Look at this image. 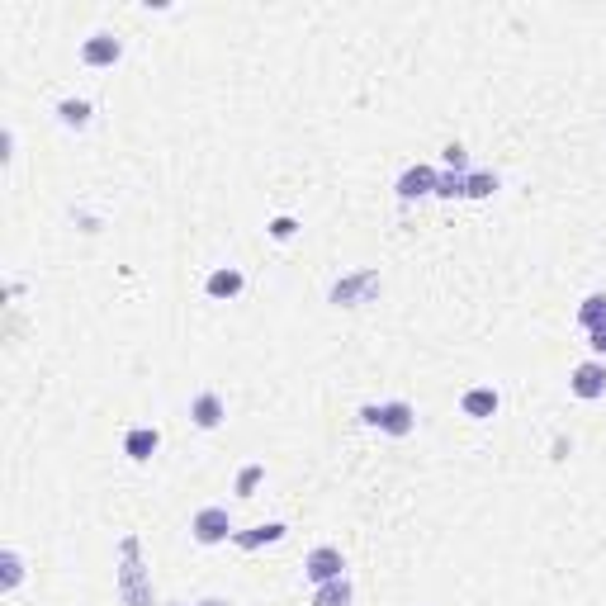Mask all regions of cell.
<instances>
[{
    "label": "cell",
    "instance_id": "obj_1",
    "mask_svg": "<svg viewBox=\"0 0 606 606\" xmlns=\"http://www.w3.org/2000/svg\"><path fill=\"white\" fill-rule=\"evenodd\" d=\"M360 422L384 431V436H412L417 431V408L403 403V398H393V403H365L360 408Z\"/></svg>",
    "mask_w": 606,
    "mask_h": 606
},
{
    "label": "cell",
    "instance_id": "obj_2",
    "mask_svg": "<svg viewBox=\"0 0 606 606\" xmlns=\"http://www.w3.org/2000/svg\"><path fill=\"white\" fill-rule=\"evenodd\" d=\"M379 294V270H356V275H341L337 285L327 289V303L332 308H360Z\"/></svg>",
    "mask_w": 606,
    "mask_h": 606
},
{
    "label": "cell",
    "instance_id": "obj_3",
    "mask_svg": "<svg viewBox=\"0 0 606 606\" xmlns=\"http://www.w3.org/2000/svg\"><path fill=\"white\" fill-rule=\"evenodd\" d=\"M190 535H195V545H228L237 526H232L228 507H199L195 521H190Z\"/></svg>",
    "mask_w": 606,
    "mask_h": 606
},
{
    "label": "cell",
    "instance_id": "obj_4",
    "mask_svg": "<svg viewBox=\"0 0 606 606\" xmlns=\"http://www.w3.org/2000/svg\"><path fill=\"white\" fill-rule=\"evenodd\" d=\"M303 578L313 583V588H322V583H337V578H346V554L337 550V545H318V550L303 559Z\"/></svg>",
    "mask_w": 606,
    "mask_h": 606
},
{
    "label": "cell",
    "instance_id": "obj_5",
    "mask_svg": "<svg viewBox=\"0 0 606 606\" xmlns=\"http://www.w3.org/2000/svg\"><path fill=\"white\" fill-rule=\"evenodd\" d=\"M569 393H573V398H583V403L606 398V360H583V365H573Z\"/></svg>",
    "mask_w": 606,
    "mask_h": 606
},
{
    "label": "cell",
    "instance_id": "obj_6",
    "mask_svg": "<svg viewBox=\"0 0 606 606\" xmlns=\"http://www.w3.org/2000/svg\"><path fill=\"white\" fill-rule=\"evenodd\" d=\"M436 176H441L436 166H427V161H417V166H408V171L398 176V185H393V190H398V199H403V204H412V199L436 195Z\"/></svg>",
    "mask_w": 606,
    "mask_h": 606
},
{
    "label": "cell",
    "instance_id": "obj_7",
    "mask_svg": "<svg viewBox=\"0 0 606 606\" xmlns=\"http://www.w3.org/2000/svg\"><path fill=\"white\" fill-rule=\"evenodd\" d=\"M119 57H124L119 34H105V29H100V34H90L86 43H81V62H86V67H114Z\"/></svg>",
    "mask_w": 606,
    "mask_h": 606
},
{
    "label": "cell",
    "instance_id": "obj_8",
    "mask_svg": "<svg viewBox=\"0 0 606 606\" xmlns=\"http://www.w3.org/2000/svg\"><path fill=\"white\" fill-rule=\"evenodd\" d=\"M223 417H228V408H223V398H218L214 389L195 393V403H190V422H195L199 431H218V427H223Z\"/></svg>",
    "mask_w": 606,
    "mask_h": 606
},
{
    "label": "cell",
    "instance_id": "obj_9",
    "mask_svg": "<svg viewBox=\"0 0 606 606\" xmlns=\"http://www.w3.org/2000/svg\"><path fill=\"white\" fill-rule=\"evenodd\" d=\"M157 446H161V431L157 427H128L124 431V455L133 464L152 460V455H157Z\"/></svg>",
    "mask_w": 606,
    "mask_h": 606
},
{
    "label": "cell",
    "instance_id": "obj_10",
    "mask_svg": "<svg viewBox=\"0 0 606 606\" xmlns=\"http://www.w3.org/2000/svg\"><path fill=\"white\" fill-rule=\"evenodd\" d=\"M242 289H247V275L237 266H218L214 275L204 280V294H209V299H237Z\"/></svg>",
    "mask_w": 606,
    "mask_h": 606
},
{
    "label": "cell",
    "instance_id": "obj_11",
    "mask_svg": "<svg viewBox=\"0 0 606 606\" xmlns=\"http://www.w3.org/2000/svg\"><path fill=\"white\" fill-rule=\"evenodd\" d=\"M285 535H289L285 521H266V526H251V531H237V535H232V545H237V550H261V545H280Z\"/></svg>",
    "mask_w": 606,
    "mask_h": 606
},
{
    "label": "cell",
    "instance_id": "obj_12",
    "mask_svg": "<svg viewBox=\"0 0 606 606\" xmlns=\"http://www.w3.org/2000/svg\"><path fill=\"white\" fill-rule=\"evenodd\" d=\"M460 408H464V417H479V422H488V417H498L502 398H498V389L479 384V389H469V393L460 398Z\"/></svg>",
    "mask_w": 606,
    "mask_h": 606
},
{
    "label": "cell",
    "instance_id": "obj_13",
    "mask_svg": "<svg viewBox=\"0 0 606 606\" xmlns=\"http://www.w3.org/2000/svg\"><path fill=\"white\" fill-rule=\"evenodd\" d=\"M24 573H29L24 554H19V550H0V592H15L19 583H24Z\"/></svg>",
    "mask_w": 606,
    "mask_h": 606
},
{
    "label": "cell",
    "instance_id": "obj_14",
    "mask_svg": "<svg viewBox=\"0 0 606 606\" xmlns=\"http://www.w3.org/2000/svg\"><path fill=\"white\" fill-rule=\"evenodd\" d=\"M53 114H57V124L62 128H86L95 109H90V100H57Z\"/></svg>",
    "mask_w": 606,
    "mask_h": 606
},
{
    "label": "cell",
    "instance_id": "obj_15",
    "mask_svg": "<svg viewBox=\"0 0 606 606\" xmlns=\"http://www.w3.org/2000/svg\"><path fill=\"white\" fill-rule=\"evenodd\" d=\"M351 578H337V583H322V588H313V606H351Z\"/></svg>",
    "mask_w": 606,
    "mask_h": 606
},
{
    "label": "cell",
    "instance_id": "obj_16",
    "mask_svg": "<svg viewBox=\"0 0 606 606\" xmlns=\"http://www.w3.org/2000/svg\"><path fill=\"white\" fill-rule=\"evenodd\" d=\"M597 322H606V289H597V294H588V299L578 303V327L592 332Z\"/></svg>",
    "mask_w": 606,
    "mask_h": 606
},
{
    "label": "cell",
    "instance_id": "obj_17",
    "mask_svg": "<svg viewBox=\"0 0 606 606\" xmlns=\"http://www.w3.org/2000/svg\"><path fill=\"white\" fill-rule=\"evenodd\" d=\"M493 190H498V176L493 171H469L464 176V199H488Z\"/></svg>",
    "mask_w": 606,
    "mask_h": 606
},
{
    "label": "cell",
    "instance_id": "obj_18",
    "mask_svg": "<svg viewBox=\"0 0 606 606\" xmlns=\"http://www.w3.org/2000/svg\"><path fill=\"white\" fill-rule=\"evenodd\" d=\"M261 479H266V464H247V469L237 474V498H251V493L261 488Z\"/></svg>",
    "mask_w": 606,
    "mask_h": 606
},
{
    "label": "cell",
    "instance_id": "obj_19",
    "mask_svg": "<svg viewBox=\"0 0 606 606\" xmlns=\"http://www.w3.org/2000/svg\"><path fill=\"white\" fill-rule=\"evenodd\" d=\"M436 195H441V199H464V176H460V171H441V176H436Z\"/></svg>",
    "mask_w": 606,
    "mask_h": 606
},
{
    "label": "cell",
    "instance_id": "obj_20",
    "mask_svg": "<svg viewBox=\"0 0 606 606\" xmlns=\"http://www.w3.org/2000/svg\"><path fill=\"white\" fill-rule=\"evenodd\" d=\"M446 171H460V176H469V171H474V166H469V152H464L460 143L446 147Z\"/></svg>",
    "mask_w": 606,
    "mask_h": 606
},
{
    "label": "cell",
    "instance_id": "obj_21",
    "mask_svg": "<svg viewBox=\"0 0 606 606\" xmlns=\"http://www.w3.org/2000/svg\"><path fill=\"white\" fill-rule=\"evenodd\" d=\"M294 232H299V223H294V218H289V214L270 218V237H275V242H289V237H294Z\"/></svg>",
    "mask_w": 606,
    "mask_h": 606
},
{
    "label": "cell",
    "instance_id": "obj_22",
    "mask_svg": "<svg viewBox=\"0 0 606 606\" xmlns=\"http://www.w3.org/2000/svg\"><path fill=\"white\" fill-rule=\"evenodd\" d=\"M588 346L597 351V356H606V322H597V327L588 332Z\"/></svg>",
    "mask_w": 606,
    "mask_h": 606
},
{
    "label": "cell",
    "instance_id": "obj_23",
    "mask_svg": "<svg viewBox=\"0 0 606 606\" xmlns=\"http://www.w3.org/2000/svg\"><path fill=\"white\" fill-rule=\"evenodd\" d=\"M199 606H232V602H223V597H209V602H199Z\"/></svg>",
    "mask_w": 606,
    "mask_h": 606
}]
</instances>
